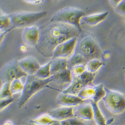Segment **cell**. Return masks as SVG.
<instances>
[{"label":"cell","instance_id":"12","mask_svg":"<svg viewBox=\"0 0 125 125\" xmlns=\"http://www.w3.org/2000/svg\"><path fill=\"white\" fill-rule=\"evenodd\" d=\"M19 64L27 75H34L41 67L37 60L31 56L24 58L19 61Z\"/></svg>","mask_w":125,"mask_h":125},{"label":"cell","instance_id":"34","mask_svg":"<svg viewBox=\"0 0 125 125\" xmlns=\"http://www.w3.org/2000/svg\"><path fill=\"white\" fill-rule=\"evenodd\" d=\"M121 1H122V0H109V2L111 6L113 8H114L115 7H116Z\"/></svg>","mask_w":125,"mask_h":125},{"label":"cell","instance_id":"18","mask_svg":"<svg viewBox=\"0 0 125 125\" xmlns=\"http://www.w3.org/2000/svg\"><path fill=\"white\" fill-rule=\"evenodd\" d=\"M90 104L92 107L93 112V119L97 125H105L106 124V120L101 111L98 103L90 100Z\"/></svg>","mask_w":125,"mask_h":125},{"label":"cell","instance_id":"20","mask_svg":"<svg viewBox=\"0 0 125 125\" xmlns=\"http://www.w3.org/2000/svg\"><path fill=\"white\" fill-rule=\"evenodd\" d=\"M67 60V68L71 70L74 66L81 65H86L87 61L81 55L73 53V54L69 57Z\"/></svg>","mask_w":125,"mask_h":125},{"label":"cell","instance_id":"9","mask_svg":"<svg viewBox=\"0 0 125 125\" xmlns=\"http://www.w3.org/2000/svg\"><path fill=\"white\" fill-rule=\"evenodd\" d=\"M77 38H73L58 45L54 49L53 58H68L74 53Z\"/></svg>","mask_w":125,"mask_h":125},{"label":"cell","instance_id":"8","mask_svg":"<svg viewBox=\"0 0 125 125\" xmlns=\"http://www.w3.org/2000/svg\"><path fill=\"white\" fill-rule=\"evenodd\" d=\"M96 75V73H92L86 70L79 76L72 77L71 85L62 93L77 95L83 88L93 84Z\"/></svg>","mask_w":125,"mask_h":125},{"label":"cell","instance_id":"4","mask_svg":"<svg viewBox=\"0 0 125 125\" xmlns=\"http://www.w3.org/2000/svg\"><path fill=\"white\" fill-rule=\"evenodd\" d=\"M86 15L83 10L74 7H66L56 12L52 17L50 21L59 22L73 26L82 32L80 21Z\"/></svg>","mask_w":125,"mask_h":125},{"label":"cell","instance_id":"36","mask_svg":"<svg viewBox=\"0 0 125 125\" xmlns=\"http://www.w3.org/2000/svg\"><path fill=\"white\" fill-rule=\"evenodd\" d=\"M1 32H2V31H1V30H0V33H1Z\"/></svg>","mask_w":125,"mask_h":125},{"label":"cell","instance_id":"16","mask_svg":"<svg viewBox=\"0 0 125 125\" xmlns=\"http://www.w3.org/2000/svg\"><path fill=\"white\" fill-rule=\"evenodd\" d=\"M109 15L108 12H105L99 14L85 16L81 20L87 25L89 26H95L104 21Z\"/></svg>","mask_w":125,"mask_h":125},{"label":"cell","instance_id":"5","mask_svg":"<svg viewBox=\"0 0 125 125\" xmlns=\"http://www.w3.org/2000/svg\"><path fill=\"white\" fill-rule=\"evenodd\" d=\"M48 15L47 11L38 12H18L9 15L11 29L23 28L33 26Z\"/></svg>","mask_w":125,"mask_h":125},{"label":"cell","instance_id":"21","mask_svg":"<svg viewBox=\"0 0 125 125\" xmlns=\"http://www.w3.org/2000/svg\"><path fill=\"white\" fill-rule=\"evenodd\" d=\"M31 122L34 125H60V121L51 118L48 114H43L37 119L31 121Z\"/></svg>","mask_w":125,"mask_h":125},{"label":"cell","instance_id":"2","mask_svg":"<svg viewBox=\"0 0 125 125\" xmlns=\"http://www.w3.org/2000/svg\"><path fill=\"white\" fill-rule=\"evenodd\" d=\"M74 53L81 55L87 62L94 59L102 60L103 57V52L95 36L83 31L77 38Z\"/></svg>","mask_w":125,"mask_h":125},{"label":"cell","instance_id":"17","mask_svg":"<svg viewBox=\"0 0 125 125\" xmlns=\"http://www.w3.org/2000/svg\"><path fill=\"white\" fill-rule=\"evenodd\" d=\"M67 60L66 58H53L51 60L50 71L53 75L67 68Z\"/></svg>","mask_w":125,"mask_h":125},{"label":"cell","instance_id":"24","mask_svg":"<svg viewBox=\"0 0 125 125\" xmlns=\"http://www.w3.org/2000/svg\"><path fill=\"white\" fill-rule=\"evenodd\" d=\"M11 20L9 15L2 14L0 15V30L2 32L11 29Z\"/></svg>","mask_w":125,"mask_h":125},{"label":"cell","instance_id":"28","mask_svg":"<svg viewBox=\"0 0 125 125\" xmlns=\"http://www.w3.org/2000/svg\"><path fill=\"white\" fill-rule=\"evenodd\" d=\"M60 125H85V123L83 121L75 117H72L67 119L60 121Z\"/></svg>","mask_w":125,"mask_h":125},{"label":"cell","instance_id":"14","mask_svg":"<svg viewBox=\"0 0 125 125\" xmlns=\"http://www.w3.org/2000/svg\"><path fill=\"white\" fill-rule=\"evenodd\" d=\"M73 107H64L49 111L47 114L53 119L59 121L73 117Z\"/></svg>","mask_w":125,"mask_h":125},{"label":"cell","instance_id":"15","mask_svg":"<svg viewBox=\"0 0 125 125\" xmlns=\"http://www.w3.org/2000/svg\"><path fill=\"white\" fill-rule=\"evenodd\" d=\"M51 78L52 82H54L60 86H62L67 83H71L72 81L71 71L67 68L52 75Z\"/></svg>","mask_w":125,"mask_h":125},{"label":"cell","instance_id":"3","mask_svg":"<svg viewBox=\"0 0 125 125\" xmlns=\"http://www.w3.org/2000/svg\"><path fill=\"white\" fill-rule=\"evenodd\" d=\"M22 95L19 99L17 106L19 109L23 108L30 99L36 93L39 92L52 83L51 76L46 79H41L34 75H28Z\"/></svg>","mask_w":125,"mask_h":125},{"label":"cell","instance_id":"19","mask_svg":"<svg viewBox=\"0 0 125 125\" xmlns=\"http://www.w3.org/2000/svg\"><path fill=\"white\" fill-rule=\"evenodd\" d=\"M96 94V85L93 84L83 88L77 94V96L83 100H92Z\"/></svg>","mask_w":125,"mask_h":125},{"label":"cell","instance_id":"32","mask_svg":"<svg viewBox=\"0 0 125 125\" xmlns=\"http://www.w3.org/2000/svg\"><path fill=\"white\" fill-rule=\"evenodd\" d=\"M23 1L29 4L33 5H39L44 2L45 0H23Z\"/></svg>","mask_w":125,"mask_h":125},{"label":"cell","instance_id":"26","mask_svg":"<svg viewBox=\"0 0 125 125\" xmlns=\"http://www.w3.org/2000/svg\"><path fill=\"white\" fill-rule=\"evenodd\" d=\"M106 91L105 87L103 84H100L98 85H96V94L95 97L92 100L93 101L98 103L100 100L105 95Z\"/></svg>","mask_w":125,"mask_h":125},{"label":"cell","instance_id":"31","mask_svg":"<svg viewBox=\"0 0 125 125\" xmlns=\"http://www.w3.org/2000/svg\"><path fill=\"white\" fill-rule=\"evenodd\" d=\"M114 8L117 13L124 16L125 15V0H122Z\"/></svg>","mask_w":125,"mask_h":125},{"label":"cell","instance_id":"10","mask_svg":"<svg viewBox=\"0 0 125 125\" xmlns=\"http://www.w3.org/2000/svg\"><path fill=\"white\" fill-rule=\"evenodd\" d=\"M74 116L82 121H90L93 119V112L91 104H79L73 108Z\"/></svg>","mask_w":125,"mask_h":125},{"label":"cell","instance_id":"1","mask_svg":"<svg viewBox=\"0 0 125 125\" xmlns=\"http://www.w3.org/2000/svg\"><path fill=\"white\" fill-rule=\"evenodd\" d=\"M39 29V38L35 48L46 58H52L58 45L71 38H78L82 32L73 26L59 22L49 21Z\"/></svg>","mask_w":125,"mask_h":125},{"label":"cell","instance_id":"22","mask_svg":"<svg viewBox=\"0 0 125 125\" xmlns=\"http://www.w3.org/2000/svg\"><path fill=\"white\" fill-rule=\"evenodd\" d=\"M51 61L46 65L41 66L35 74V76L41 79H46L50 78L52 75L50 71Z\"/></svg>","mask_w":125,"mask_h":125},{"label":"cell","instance_id":"35","mask_svg":"<svg viewBox=\"0 0 125 125\" xmlns=\"http://www.w3.org/2000/svg\"><path fill=\"white\" fill-rule=\"evenodd\" d=\"M53 1L55 2H60V1H62V0H53Z\"/></svg>","mask_w":125,"mask_h":125},{"label":"cell","instance_id":"33","mask_svg":"<svg viewBox=\"0 0 125 125\" xmlns=\"http://www.w3.org/2000/svg\"><path fill=\"white\" fill-rule=\"evenodd\" d=\"M12 30V29H9L8 30H6V31H3V32H2L1 33H0V46L1 45L5 37V36H6V35L9 32H10Z\"/></svg>","mask_w":125,"mask_h":125},{"label":"cell","instance_id":"27","mask_svg":"<svg viewBox=\"0 0 125 125\" xmlns=\"http://www.w3.org/2000/svg\"><path fill=\"white\" fill-rule=\"evenodd\" d=\"M10 89V83H3V85L0 90V99H5L13 97Z\"/></svg>","mask_w":125,"mask_h":125},{"label":"cell","instance_id":"6","mask_svg":"<svg viewBox=\"0 0 125 125\" xmlns=\"http://www.w3.org/2000/svg\"><path fill=\"white\" fill-rule=\"evenodd\" d=\"M106 94L102 100L107 109L113 114L120 115L125 110V97L123 94L105 88Z\"/></svg>","mask_w":125,"mask_h":125},{"label":"cell","instance_id":"11","mask_svg":"<svg viewBox=\"0 0 125 125\" xmlns=\"http://www.w3.org/2000/svg\"><path fill=\"white\" fill-rule=\"evenodd\" d=\"M39 38V28L34 25L25 28L22 34V39L27 45L35 48L38 44Z\"/></svg>","mask_w":125,"mask_h":125},{"label":"cell","instance_id":"13","mask_svg":"<svg viewBox=\"0 0 125 125\" xmlns=\"http://www.w3.org/2000/svg\"><path fill=\"white\" fill-rule=\"evenodd\" d=\"M84 102V100L78 96L62 92L58 95L56 99L57 104L64 107H74Z\"/></svg>","mask_w":125,"mask_h":125},{"label":"cell","instance_id":"25","mask_svg":"<svg viewBox=\"0 0 125 125\" xmlns=\"http://www.w3.org/2000/svg\"><path fill=\"white\" fill-rule=\"evenodd\" d=\"M23 88L24 85L21 80V79H14L10 83V89H11L12 95L22 92Z\"/></svg>","mask_w":125,"mask_h":125},{"label":"cell","instance_id":"30","mask_svg":"<svg viewBox=\"0 0 125 125\" xmlns=\"http://www.w3.org/2000/svg\"><path fill=\"white\" fill-rule=\"evenodd\" d=\"M14 101V98L13 97L5 99H0V112L2 111L10 105H11Z\"/></svg>","mask_w":125,"mask_h":125},{"label":"cell","instance_id":"29","mask_svg":"<svg viewBox=\"0 0 125 125\" xmlns=\"http://www.w3.org/2000/svg\"><path fill=\"white\" fill-rule=\"evenodd\" d=\"M71 71L72 77L79 76L86 71V65L81 64L75 66L72 68Z\"/></svg>","mask_w":125,"mask_h":125},{"label":"cell","instance_id":"23","mask_svg":"<svg viewBox=\"0 0 125 125\" xmlns=\"http://www.w3.org/2000/svg\"><path fill=\"white\" fill-rule=\"evenodd\" d=\"M103 65L101 60L94 59L89 61L86 64V70L92 73H96L99 69Z\"/></svg>","mask_w":125,"mask_h":125},{"label":"cell","instance_id":"7","mask_svg":"<svg viewBox=\"0 0 125 125\" xmlns=\"http://www.w3.org/2000/svg\"><path fill=\"white\" fill-rule=\"evenodd\" d=\"M27 76L20 67L17 59L8 62L0 71V80L2 83H11L14 79L26 77Z\"/></svg>","mask_w":125,"mask_h":125}]
</instances>
